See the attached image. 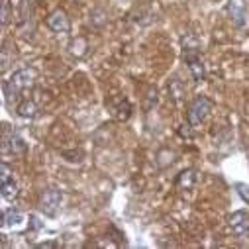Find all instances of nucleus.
I'll return each instance as SVG.
<instances>
[{
	"label": "nucleus",
	"mask_w": 249,
	"mask_h": 249,
	"mask_svg": "<svg viewBox=\"0 0 249 249\" xmlns=\"http://www.w3.org/2000/svg\"><path fill=\"white\" fill-rule=\"evenodd\" d=\"M34 81H36V71L30 69V67H24V69L12 73V77H10L8 81H4V85H2L6 102H8V104L18 102L20 96H22L26 90H30V89L34 87Z\"/></svg>",
	"instance_id": "obj_1"
},
{
	"label": "nucleus",
	"mask_w": 249,
	"mask_h": 249,
	"mask_svg": "<svg viewBox=\"0 0 249 249\" xmlns=\"http://www.w3.org/2000/svg\"><path fill=\"white\" fill-rule=\"evenodd\" d=\"M61 200H63V193H61L57 186H49V189H45L39 196V202H37V208L39 212H43L45 216L53 218L61 206Z\"/></svg>",
	"instance_id": "obj_2"
},
{
	"label": "nucleus",
	"mask_w": 249,
	"mask_h": 249,
	"mask_svg": "<svg viewBox=\"0 0 249 249\" xmlns=\"http://www.w3.org/2000/svg\"><path fill=\"white\" fill-rule=\"evenodd\" d=\"M182 45H184L182 57H184L186 65H189V69H191V73H193V79H195L196 83H202L204 77H206V71H204V63H202V59H200V53H198L196 43H193V45L182 43Z\"/></svg>",
	"instance_id": "obj_3"
},
{
	"label": "nucleus",
	"mask_w": 249,
	"mask_h": 249,
	"mask_svg": "<svg viewBox=\"0 0 249 249\" xmlns=\"http://www.w3.org/2000/svg\"><path fill=\"white\" fill-rule=\"evenodd\" d=\"M2 151L10 153V155H24L28 151V145L22 140V136L18 132H14L10 126L2 128Z\"/></svg>",
	"instance_id": "obj_4"
},
{
	"label": "nucleus",
	"mask_w": 249,
	"mask_h": 249,
	"mask_svg": "<svg viewBox=\"0 0 249 249\" xmlns=\"http://www.w3.org/2000/svg\"><path fill=\"white\" fill-rule=\"evenodd\" d=\"M212 110V100L206 96H196L191 104H189V124L191 126H198L206 120V116Z\"/></svg>",
	"instance_id": "obj_5"
},
{
	"label": "nucleus",
	"mask_w": 249,
	"mask_h": 249,
	"mask_svg": "<svg viewBox=\"0 0 249 249\" xmlns=\"http://www.w3.org/2000/svg\"><path fill=\"white\" fill-rule=\"evenodd\" d=\"M108 112L114 120L118 122H124L132 116V102L124 96H114L110 102H108Z\"/></svg>",
	"instance_id": "obj_6"
},
{
	"label": "nucleus",
	"mask_w": 249,
	"mask_h": 249,
	"mask_svg": "<svg viewBox=\"0 0 249 249\" xmlns=\"http://www.w3.org/2000/svg\"><path fill=\"white\" fill-rule=\"evenodd\" d=\"M45 24H47V28H49L51 32H55V34H67V32L71 30V22H69V18H67V14H65L63 10H53V12L47 16Z\"/></svg>",
	"instance_id": "obj_7"
},
{
	"label": "nucleus",
	"mask_w": 249,
	"mask_h": 249,
	"mask_svg": "<svg viewBox=\"0 0 249 249\" xmlns=\"http://www.w3.org/2000/svg\"><path fill=\"white\" fill-rule=\"evenodd\" d=\"M226 10L237 28L245 26V18H247V2L245 0H228Z\"/></svg>",
	"instance_id": "obj_8"
},
{
	"label": "nucleus",
	"mask_w": 249,
	"mask_h": 249,
	"mask_svg": "<svg viewBox=\"0 0 249 249\" xmlns=\"http://www.w3.org/2000/svg\"><path fill=\"white\" fill-rule=\"evenodd\" d=\"M228 224H230V228H231V231L235 233V235H247L249 233V212H245V210H237V212H233L230 218H228Z\"/></svg>",
	"instance_id": "obj_9"
},
{
	"label": "nucleus",
	"mask_w": 249,
	"mask_h": 249,
	"mask_svg": "<svg viewBox=\"0 0 249 249\" xmlns=\"http://www.w3.org/2000/svg\"><path fill=\"white\" fill-rule=\"evenodd\" d=\"M195 182H196V171L195 169H184V171L178 173V177L175 180V186L180 191H191L195 186Z\"/></svg>",
	"instance_id": "obj_10"
},
{
	"label": "nucleus",
	"mask_w": 249,
	"mask_h": 249,
	"mask_svg": "<svg viewBox=\"0 0 249 249\" xmlns=\"http://www.w3.org/2000/svg\"><path fill=\"white\" fill-rule=\"evenodd\" d=\"M24 222V214L20 210H14V208H8L2 212V228H14L18 224Z\"/></svg>",
	"instance_id": "obj_11"
},
{
	"label": "nucleus",
	"mask_w": 249,
	"mask_h": 249,
	"mask_svg": "<svg viewBox=\"0 0 249 249\" xmlns=\"http://www.w3.org/2000/svg\"><path fill=\"white\" fill-rule=\"evenodd\" d=\"M0 193H2V198L4 200H14L18 196V184L12 178H6V180H0Z\"/></svg>",
	"instance_id": "obj_12"
},
{
	"label": "nucleus",
	"mask_w": 249,
	"mask_h": 249,
	"mask_svg": "<svg viewBox=\"0 0 249 249\" xmlns=\"http://www.w3.org/2000/svg\"><path fill=\"white\" fill-rule=\"evenodd\" d=\"M16 112L20 118H34L37 114V106L34 100H22L16 104Z\"/></svg>",
	"instance_id": "obj_13"
},
{
	"label": "nucleus",
	"mask_w": 249,
	"mask_h": 249,
	"mask_svg": "<svg viewBox=\"0 0 249 249\" xmlns=\"http://www.w3.org/2000/svg\"><path fill=\"white\" fill-rule=\"evenodd\" d=\"M10 12H12L10 0H2V12H0V22H2V26L8 24V20H10Z\"/></svg>",
	"instance_id": "obj_14"
},
{
	"label": "nucleus",
	"mask_w": 249,
	"mask_h": 249,
	"mask_svg": "<svg viewBox=\"0 0 249 249\" xmlns=\"http://www.w3.org/2000/svg\"><path fill=\"white\" fill-rule=\"evenodd\" d=\"M169 90H171V96H173L175 100H178V98L182 96V87H180V83H178L177 79H173V81L169 83Z\"/></svg>",
	"instance_id": "obj_15"
},
{
	"label": "nucleus",
	"mask_w": 249,
	"mask_h": 249,
	"mask_svg": "<svg viewBox=\"0 0 249 249\" xmlns=\"http://www.w3.org/2000/svg\"><path fill=\"white\" fill-rule=\"evenodd\" d=\"M235 191H237V195H239L245 202H249V184H245V182H235Z\"/></svg>",
	"instance_id": "obj_16"
},
{
	"label": "nucleus",
	"mask_w": 249,
	"mask_h": 249,
	"mask_svg": "<svg viewBox=\"0 0 249 249\" xmlns=\"http://www.w3.org/2000/svg\"><path fill=\"white\" fill-rule=\"evenodd\" d=\"M37 247H39V249H51V247H59V243H57V241H43V243H39Z\"/></svg>",
	"instance_id": "obj_17"
}]
</instances>
